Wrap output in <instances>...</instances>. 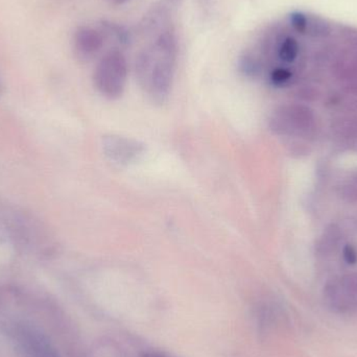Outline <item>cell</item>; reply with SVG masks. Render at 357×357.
Listing matches in <instances>:
<instances>
[{"mask_svg":"<svg viewBox=\"0 0 357 357\" xmlns=\"http://www.w3.org/2000/svg\"><path fill=\"white\" fill-rule=\"evenodd\" d=\"M176 48L174 36L165 33L136 59L138 83L146 96L157 104L165 102L171 93L176 70Z\"/></svg>","mask_w":357,"mask_h":357,"instance_id":"1","label":"cell"},{"mask_svg":"<svg viewBox=\"0 0 357 357\" xmlns=\"http://www.w3.org/2000/svg\"><path fill=\"white\" fill-rule=\"evenodd\" d=\"M128 73L127 59L123 52L111 50L100 59L94 69V86L104 98L119 100L125 92Z\"/></svg>","mask_w":357,"mask_h":357,"instance_id":"2","label":"cell"},{"mask_svg":"<svg viewBox=\"0 0 357 357\" xmlns=\"http://www.w3.org/2000/svg\"><path fill=\"white\" fill-rule=\"evenodd\" d=\"M102 150L109 160L119 165H130L137 162L146 152L142 142L115 134L105 136Z\"/></svg>","mask_w":357,"mask_h":357,"instance_id":"3","label":"cell"},{"mask_svg":"<svg viewBox=\"0 0 357 357\" xmlns=\"http://www.w3.org/2000/svg\"><path fill=\"white\" fill-rule=\"evenodd\" d=\"M329 307L340 314H349L357 310V279H346L333 285L327 291Z\"/></svg>","mask_w":357,"mask_h":357,"instance_id":"4","label":"cell"},{"mask_svg":"<svg viewBox=\"0 0 357 357\" xmlns=\"http://www.w3.org/2000/svg\"><path fill=\"white\" fill-rule=\"evenodd\" d=\"M104 43V36L93 27H79L73 37V47L79 58H93L100 52Z\"/></svg>","mask_w":357,"mask_h":357,"instance_id":"5","label":"cell"},{"mask_svg":"<svg viewBox=\"0 0 357 357\" xmlns=\"http://www.w3.org/2000/svg\"><path fill=\"white\" fill-rule=\"evenodd\" d=\"M277 56L284 64H293L299 58L301 46L294 36H281L275 44Z\"/></svg>","mask_w":357,"mask_h":357,"instance_id":"6","label":"cell"},{"mask_svg":"<svg viewBox=\"0 0 357 357\" xmlns=\"http://www.w3.org/2000/svg\"><path fill=\"white\" fill-rule=\"evenodd\" d=\"M333 27L331 21L318 15L307 14L306 25V37L316 41H325L333 36Z\"/></svg>","mask_w":357,"mask_h":357,"instance_id":"7","label":"cell"},{"mask_svg":"<svg viewBox=\"0 0 357 357\" xmlns=\"http://www.w3.org/2000/svg\"><path fill=\"white\" fill-rule=\"evenodd\" d=\"M337 37L345 45L357 50V27L351 25H340L337 29Z\"/></svg>","mask_w":357,"mask_h":357,"instance_id":"8","label":"cell"},{"mask_svg":"<svg viewBox=\"0 0 357 357\" xmlns=\"http://www.w3.org/2000/svg\"><path fill=\"white\" fill-rule=\"evenodd\" d=\"M289 24L296 33L299 35H305L307 14L303 12L291 13L289 16Z\"/></svg>","mask_w":357,"mask_h":357,"instance_id":"9","label":"cell"},{"mask_svg":"<svg viewBox=\"0 0 357 357\" xmlns=\"http://www.w3.org/2000/svg\"><path fill=\"white\" fill-rule=\"evenodd\" d=\"M293 71L287 67H277L271 73L270 79L274 85L283 86L293 77Z\"/></svg>","mask_w":357,"mask_h":357,"instance_id":"10","label":"cell"},{"mask_svg":"<svg viewBox=\"0 0 357 357\" xmlns=\"http://www.w3.org/2000/svg\"><path fill=\"white\" fill-rule=\"evenodd\" d=\"M346 258H347L348 261L351 262V264H354V262H356V253H354V250L351 249V248H348L347 251H346Z\"/></svg>","mask_w":357,"mask_h":357,"instance_id":"11","label":"cell"},{"mask_svg":"<svg viewBox=\"0 0 357 357\" xmlns=\"http://www.w3.org/2000/svg\"><path fill=\"white\" fill-rule=\"evenodd\" d=\"M144 357H167L163 354H158V352H149V354H144Z\"/></svg>","mask_w":357,"mask_h":357,"instance_id":"12","label":"cell"},{"mask_svg":"<svg viewBox=\"0 0 357 357\" xmlns=\"http://www.w3.org/2000/svg\"><path fill=\"white\" fill-rule=\"evenodd\" d=\"M112 1L114 4H123L129 1V0H112Z\"/></svg>","mask_w":357,"mask_h":357,"instance_id":"13","label":"cell"}]
</instances>
